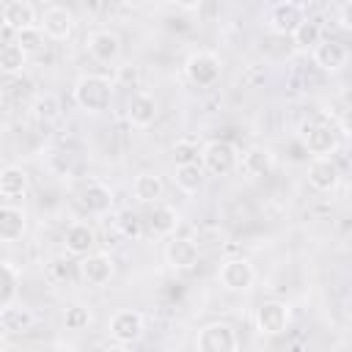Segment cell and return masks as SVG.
I'll return each mask as SVG.
<instances>
[{"label": "cell", "mask_w": 352, "mask_h": 352, "mask_svg": "<svg viewBox=\"0 0 352 352\" xmlns=\"http://www.w3.org/2000/svg\"><path fill=\"white\" fill-rule=\"evenodd\" d=\"M88 52L99 63H116L118 55H121V38H118V33L104 30V28L102 30H94L88 36Z\"/></svg>", "instance_id": "14"}, {"label": "cell", "mask_w": 352, "mask_h": 352, "mask_svg": "<svg viewBox=\"0 0 352 352\" xmlns=\"http://www.w3.org/2000/svg\"><path fill=\"white\" fill-rule=\"evenodd\" d=\"M341 182V170L336 165L333 157H314V162L308 165V184L319 192H333Z\"/></svg>", "instance_id": "11"}, {"label": "cell", "mask_w": 352, "mask_h": 352, "mask_svg": "<svg viewBox=\"0 0 352 352\" xmlns=\"http://www.w3.org/2000/svg\"><path fill=\"white\" fill-rule=\"evenodd\" d=\"M16 270L8 264V261H0V311L6 305H11V300L16 297Z\"/></svg>", "instance_id": "30"}, {"label": "cell", "mask_w": 352, "mask_h": 352, "mask_svg": "<svg viewBox=\"0 0 352 352\" xmlns=\"http://www.w3.org/2000/svg\"><path fill=\"white\" fill-rule=\"evenodd\" d=\"M124 6H129V8H140V6H146L148 0H121Z\"/></svg>", "instance_id": "37"}, {"label": "cell", "mask_w": 352, "mask_h": 352, "mask_svg": "<svg viewBox=\"0 0 352 352\" xmlns=\"http://www.w3.org/2000/svg\"><path fill=\"white\" fill-rule=\"evenodd\" d=\"M126 118H129L132 126H148V124H154V118H157V99L151 94H146V91L135 94L129 99Z\"/></svg>", "instance_id": "22"}, {"label": "cell", "mask_w": 352, "mask_h": 352, "mask_svg": "<svg viewBox=\"0 0 352 352\" xmlns=\"http://www.w3.org/2000/svg\"><path fill=\"white\" fill-rule=\"evenodd\" d=\"M116 228L121 231V236L126 239H140L146 234V223H143V214H138L135 209H121L116 214Z\"/></svg>", "instance_id": "28"}, {"label": "cell", "mask_w": 352, "mask_h": 352, "mask_svg": "<svg viewBox=\"0 0 352 352\" xmlns=\"http://www.w3.org/2000/svg\"><path fill=\"white\" fill-rule=\"evenodd\" d=\"M25 52H38L41 44H44V30L41 28H25V30H16V38H14Z\"/></svg>", "instance_id": "32"}, {"label": "cell", "mask_w": 352, "mask_h": 352, "mask_svg": "<svg viewBox=\"0 0 352 352\" xmlns=\"http://www.w3.org/2000/svg\"><path fill=\"white\" fill-rule=\"evenodd\" d=\"M113 341L118 346H126L132 341H138L143 336V314L140 311H132V308H124V311H116L110 316V324H107Z\"/></svg>", "instance_id": "7"}, {"label": "cell", "mask_w": 352, "mask_h": 352, "mask_svg": "<svg viewBox=\"0 0 352 352\" xmlns=\"http://www.w3.org/2000/svg\"><path fill=\"white\" fill-rule=\"evenodd\" d=\"M272 165H275V157H272V151L264 148V146H250V148L242 154V168H245V173H250V176H264V173L272 170Z\"/></svg>", "instance_id": "24"}, {"label": "cell", "mask_w": 352, "mask_h": 352, "mask_svg": "<svg viewBox=\"0 0 352 352\" xmlns=\"http://www.w3.org/2000/svg\"><path fill=\"white\" fill-rule=\"evenodd\" d=\"M289 327V305L270 300L256 308V330L261 336H280Z\"/></svg>", "instance_id": "9"}, {"label": "cell", "mask_w": 352, "mask_h": 352, "mask_svg": "<svg viewBox=\"0 0 352 352\" xmlns=\"http://www.w3.org/2000/svg\"><path fill=\"white\" fill-rule=\"evenodd\" d=\"M302 19H305V11H302V6H300V3H294V0H280V3H275V6L270 8L267 25H270L275 33L289 36V33H292Z\"/></svg>", "instance_id": "10"}, {"label": "cell", "mask_w": 352, "mask_h": 352, "mask_svg": "<svg viewBox=\"0 0 352 352\" xmlns=\"http://www.w3.org/2000/svg\"><path fill=\"white\" fill-rule=\"evenodd\" d=\"M3 316H6L8 333H25V330H30V324H33V314H30L28 308L6 305V308H3Z\"/></svg>", "instance_id": "31"}, {"label": "cell", "mask_w": 352, "mask_h": 352, "mask_svg": "<svg viewBox=\"0 0 352 352\" xmlns=\"http://www.w3.org/2000/svg\"><path fill=\"white\" fill-rule=\"evenodd\" d=\"M80 275H82V280L88 286H104L116 275V261L104 250H91L80 261Z\"/></svg>", "instance_id": "6"}, {"label": "cell", "mask_w": 352, "mask_h": 352, "mask_svg": "<svg viewBox=\"0 0 352 352\" xmlns=\"http://www.w3.org/2000/svg\"><path fill=\"white\" fill-rule=\"evenodd\" d=\"M289 36H292V41H294L297 50H314L322 41V25L316 19H302Z\"/></svg>", "instance_id": "27"}, {"label": "cell", "mask_w": 352, "mask_h": 352, "mask_svg": "<svg viewBox=\"0 0 352 352\" xmlns=\"http://www.w3.org/2000/svg\"><path fill=\"white\" fill-rule=\"evenodd\" d=\"M88 324H91V311L85 305L66 308V314H63V327L66 330H85Z\"/></svg>", "instance_id": "33"}, {"label": "cell", "mask_w": 352, "mask_h": 352, "mask_svg": "<svg viewBox=\"0 0 352 352\" xmlns=\"http://www.w3.org/2000/svg\"><path fill=\"white\" fill-rule=\"evenodd\" d=\"M8 333V327H6V316H3V311H0V338Z\"/></svg>", "instance_id": "38"}, {"label": "cell", "mask_w": 352, "mask_h": 352, "mask_svg": "<svg viewBox=\"0 0 352 352\" xmlns=\"http://www.w3.org/2000/svg\"><path fill=\"white\" fill-rule=\"evenodd\" d=\"M311 52H314V63H316L322 72H338V69L346 66V58H349L346 47H344L341 41H333V38L319 41Z\"/></svg>", "instance_id": "15"}, {"label": "cell", "mask_w": 352, "mask_h": 352, "mask_svg": "<svg viewBox=\"0 0 352 352\" xmlns=\"http://www.w3.org/2000/svg\"><path fill=\"white\" fill-rule=\"evenodd\" d=\"M63 245H66V250L72 253V256H85V253H91L94 250V245H96V231H94V226H88V223H72L66 231H63Z\"/></svg>", "instance_id": "16"}, {"label": "cell", "mask_w": 352, "mask_h": 352, "mask_svg": "<svg viewBox=\"0 0 352 352\" xmlns=\"http://www.w3.org/2000/svg\"><path fill=\"white\" fill-rule=\"evenodd\" d=\"M41 30L52 41H66L74 33V16H72V11H66L63 6L47 8L44 16H41Z\"/></svg>", "instance_id": "12"}, {"label": "cell", "mask_w": 352, "mask_h": 352, "mask_svg": "<svg viewBox=\"0 0 352 352\" xmlns=\"http://www.w3.org/2000/svg\"><path fill=\"white\" fill-rule=\"evenodd\" d=\"M28 217L14 204H0V242H19L25 236Z\"/></svg>", "instance_id": "17"}, {"label": "cell", "mask_w": 352, "mask_h": 352, "mask_svg": "<svg viewBox=\"0 0 352 352\" xmlns=\"http://www.w3.org/2000/svg\"><path fill=\"white\" fill-rule=\"evenodd\" d=\"M198 157H201V146L195 143V140H176L173 143V162L176 165H182V162H198Z\"/></svg>", "instance_id": "34"}, {"label": "cell", "mask_w": 352, "mask_h": 352, "mask_svg": "<svg viewBox=\"0 0 352 352\" xmlns=\"http://www.w3.org/2000/svg\"><path fill=\"white\" fill-rule=\"evenodd\" d=\"M173 3H176L182 11H195V8H201L204 0H173Z\"/></svg>", "instance_id": "35"}, {"label": "cell", "mask_w": 352, "mask_h": 352, "mask_svg": "<svg viewBox=\"0 0 352 352\" xmlns=\"http://www.w3.org/2000/svg\"><path fill=\"white\" fill-rule=\"evenodd\" d=\"M25 66H28V52L16 41H8L0 47V72L3 74H22Z\"/></svg>", "instance_id": "26"}, {"label": "cell", "mask_w": 352, "mask_h": 352, "mask_svg": "<svg viewBox=\"0 0 352 352\" xmlns=\"http://www.w3.org/2000/svg\"><path fill=\"white\" fill-rule=\"evenodd\" d=\"M217 280L223 289L228 292H248L256 280V270L250 261L245 258H228L220 264V272H217Z\"/></svg>", "instance_id": "8"}, {"label": "cell", "mask_w": 352, "mask_h": 352, "mask_svg": "<svg viewBox=\"0 0 352 352\" xmlns=\"http://www.w3.org/2000/svg\"><path fill=\"white\" fill-rule=\"evenodd\" d=\"M143 223L148 226L151 234H157V236H168V234H173L176 226H179V212H176L173 206H165V204L154 201V206H151V212L143 217Z\"/></svg>", "instance_id": "20"}, {"label": "cell", "mask_w": 352, "mask_h": 352, "mask_svg": "<svg viewBox=\"0 0 352 352\" xmlns=\"http://www.w3.org/2000/svg\"><path fill=\"white\" fill-rule=\"evenodd\" d=\"M302 146L314 154V157H333L341 146V135L336 132L333 124L327 121H314L302 129Z\"/></svg>", "instance_id": "4"}, {"label": "cell", "mask_w": 352, "mask_h": 352, "mask_svg": "<svg viewBox=\"0 0 352 352\" xmlns=\"http://www.w3.org/2000/svg\"><path fill=\"white\" fill-rule=\"evenodd\" d=\"M3 25L8 30H25V28H33L36 25V11L28 0H8L3 6Z\"/></svg>", "instance_id": "21"}, {"label": "cell", "mask_w": 352, "mask_h": 352, "mask_svg": "<svg viewBox=\"0 0 352 352\" xmlns=\"http://www.w3.org/2000/svg\"><path fill=\"white\" fill-rule=\"evenodd\" d=\"M30 110H33L36 121L52 124V121L60 118V99H58L55 94H41V96L33 99V107H30Z\"/></svg>", "instance_id": "29"}, {"label": "cell", "mask_w": 352, "mask_h": 352, "mask_svg": "<svg viewBox=\"0 0 352 352\" xmlns=\"http://www.w3.org/2000/svg\"><path fill=\"white\" fill-rule=\"evenodd\" d=\"M113 190L102 182H91L82 192H80V204L88 214H107L113 209Z\"/></svg>", "instance_id": "18"}, {"label": "cell", "mask_w": 352, "mask_h": 352, "mask_svg": "<svg viewBox=\"0 0 352 352\" xmlns=\"http://www.w3.org/2000/svg\"><path fill=\"white\" fill-rule=\"evenodd\" d=\"M162 192H165V184H162V179L157 173L146 170V173H138L135 182H132V195L140 204H154V201L162 198Z\"/></svg>", "instance_id": "23"}, {"label": "cell", "mask_w": 352, "mask_h": 352, "mask_svg": "<svg viewBox=\"0 0 352 352\" xmlns=\"http://www.w3.org/2000/svg\"><path fill=\"white\" fill-rule=\"evenodd\" d=\"M173 182L184 192H198L204 187V168L198 162H182L173 170Z\"/></svg>", "instance_id": "25"}, {"label": "cell", "mask_w": 352, "mask_h": 352, "mask_svg": "<svg viewBox=\"0 0 352 352\" xmlns=\"http://www.w3.org/2000/svg\"><path fill=\"white\" fill-rule=\"evenodd\" d=\"M28 187H30V179L22 168L16 165H6L0 170V198L6 201H19L28 195Z\"/></svg>", "instance_id": "19"}, {"label": "cell", "mask_w": 352, "mask_h": 352, "mask_svg": "<svg viewBox=\"0 0 352 352\" xmlns=\"http://www.w3.org/2000/svg\"><path fill=\"white\" fill-rule=\"evenodd\" d=\"M113 88H116L113 80L104 77V74H82L74 82L72 96H74V102H77L80 110L96 116V113L110 110V104H113Z\"/></svg>", "instance_id": "1"}, {"label": "cell", "mask_w": 352, "mask_h": 352, "mask_svg": "<svg viewBox=\"0 0 352 352\" xmlns=\"http://www.w3.org/2000/svg\"><path fill=\"white\" fill-rule=\"evenodd\" d=\"M195 346L201 352H234L239 346V336L228 322H212V324L201 327Z\"/></svg>", "instance_id": "5"}, {"label": "cell", "mask_w": 352, "mask_h": 352, "mask_svg": "<svg viewBox=\"0 0 352 352\" xmlns=\"http://www.w3.org/2000/svg\"><path fill=\"white\" fill-rule=\"evenodd\" d=\"M341 28H344V30H352V22H349V6L341 8Z\"/></svg>", "instance_id": "36"}, {"label": "cell", "mask_w": 352, "mask_h": 352, "mask_svg": "<svg viewBox=\"0 0 352 352\" xmlns=\"http://www.w3.org/2000/svg\"><path fill=\"white\" fill-rule=\"evenodd\" d=\"M201 162L212 176H228L239 162V151L231 140H209L201 146Z\"/></svg>", "instance_id": "2"}, {"label": "cell", "mask_w": 352, "mask_h": 352, "mask_svg": "<svg viewBox=\"0 0 352 352\" xmlns=\"http://www.w3.org/2000/svg\"><path fill=\"white\" fill-rule=\"evenodd\" d=\"M198 256L201 250L190 236H173L165 248V261L173 270H192L198 264Z\"/></svg>", "instance_id": "13"}, {"label": "cell", "mask_w": 352, "mask_h": 352, "mask_svg": "<svg viewBox=\"0 0 352 352\" xmlns=\"http://www.w3.org/2000/svg\"><path fill=\"white\" fill-rule=\"evenodd\" d=\"M220 72H223V63H220V58H217L214 52H209V50L192 52V55L187 58V63H184L187 80H190L192 85H198V88H212V85L220 80Z\"/></svg>", "instance_id": "3"}]
</instances>
